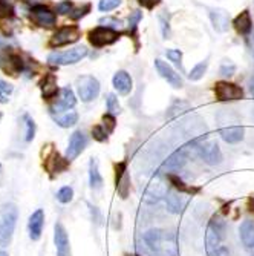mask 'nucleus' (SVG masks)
<instances>
[{
	"label": "nucleus",
	"mask_w": 254,
	"mask_h": 256,
	"mask_svg": "<svg viewBox=\"0 0 254 256\" xmlns=\"http://www.w3.org/2000/svg\"><path fill=\"white\" fill-rule=\"evenodd\" d=\"M144 242L156 256H178L179 247L173 232L164 228H152L144 234Z\"/></svg>",
	"instance_id": "f257e3e1"
},
{
	"label": "nucleus",
	"mask_w": 254,
	"mask_h": 256,
	"mask_svg": "<svg viewBox=\"0 0 254 256\" xmlns=\"http://www.w3.org/2000/svg\"><path fill=\"white\" fill-rule=\"evenodd\" d=\"M17 216H18V212L14 204L3 206L2 212H0V247L9 246L12 235H14Z\"/></svg>",
	"instance_id": "f03ea898"
},
{
	"label": "nucleus",
	"mask_w": 254,
	"mask_h": 256,
	"mask_svg": "<svg viewBox=\"0 0 254 256\" xmlns=\"http://www.w3.org/2000/svg\"><path fill=\"white\" fill-rule=\"evenodd\" d=\"M225 232H227V222L221 215L212 216L209 227H207V234H205V248L207 252H212L221 246H224L225 240Z\"/></svg>",
	"instance_id": "7ed1b4c3"
},
{
	"label": "nucleus",
	"mask_w": 254,
	"mask_h": 256,
	"mask_svg": "<svg viewBox=\"0 0 254 256\" xmlns=\"http://www.w3.org/2000/svg\"><path fill=\"white\" fill-rule=\"evenodd\" d=\"M87 56V48L86 46H75L72 50H67L64 52H52L48 56V62L51 64L57 66H66V64H74L81 62Z\"/></svg>",
	"instance_id": "20e7f679"
},
{
	"label": "nucleus",
	"mask_w": 254,
	"mask_h": 256,
	"mask_svg": "<svg viewBox=\"0 0 254 256\" xmlns=\"http://www.w3.org/2000/svg\"><path fill=\"white\" fill-rule=\"evenodd\" d=\"M77 90L81 102L89 103L95 100L100 94V83L95 77L92 76H83L77 80Z\"/></svg>",
	"instance_id": "39448f33"
},
{
	"label": "nucleus",
	"mask_w": 254,
	"mask_h": 256,
	"mask_svg": "<svg viewBox=\"0 0 254 256\" xmlns=\"http://www.w3.org/2000/svg\"><path fill=\"white\" fill-rule=\"evenodd\" d=\"M193 148L196 149L199 156L212 166L219 164L222 161V152L216 142H193Z\"/></svg>",
	"instance_id": "423d86ee"
},
{
	"label": "nucleus",
	"mask_w": 254,
	"mask_h": 256,
	"mask_svg": "<svg viewBox=\"0 0 254 256\" xmlns=\"http://www.w3.org/2000/svg\"><path fill=\"white\" fill-rule=\"evenodd\" d=\"M118 37L120 36L117 31L107 26H98L94 31L89 32V42L94 44L95 48H103V46L112 44L118 40Z\"/></svg>",
	"instance_id": "0eeeda50"
},
{
	"label": "nucleus",
	"mask_w": 254,
	"mask_h": 256,
	"mask_svg": "<svg viewBox=\"0 0 254 256\" xmlns=\"http://www.w3.org/2000/svg\"><path fill=\"white\" fill-rule=\"evenodd\" d=\"M80 36L81 32L78 26H64L51 37L49 46H52V48H60V46H64V44L75 43L80 38Z\"/></svg>",
	"instance_id": "6e6552de"
},
{
	"label": "nucleus",
	"mask_w": 254,
	"mask_h": 256,
	"mask_svg": "<svg viewBox=\"0 0 254 256\" xmlns=\"http://www.w3.org/2000/svg\"><path fill=\"white\" fill-rule=\"evenodd\" d=\"M215 94L218 100L230 102V100H241L244 97V90L238 84L228 82H218L215 84Z\"/></svg>",
	"instance_id": "1a4fd4ad"
},
{
	"label": "nucleus",
	"mask_w": 254,
	"mask_h": 256,
	"mask_svg": "<svg viewBox=\"0 0 254 256\" xmlns=\"http://www.w3.org/2000/svg\"><path fill=\"white\" fill-rule=\"evenodd\" d=\"M115 184H117V190L123 200L129 196L130 192V176L127 174V162L121 161L115 164Z\"/></svg>",
	"instance_id": "9d476101"
},
{
	"label": "nucleus",
	"mask_w": 254,
	"mask_h": 256,
	"mask_svg": "<svg viewBox=\"0 0 254 256\" xmlns=\"http://www.w3.org/2000/svg\"><path fill=\"white\" fill-rule=\"evenodd\" d=\"M31 17H32V20L37 23V25L41 26V28H52L55 25V22H57L55 14L48 6H44V5L32 6Z\"/></svg>",
	"instance_id": "9b49d317"
},
{
	"label": "nucleus",
	"mask_w": 254,
	"mask_h": 256,
	"mask_svg": "<svg viewBox=\"0 0 254 256\" xmlns=\"http://www.w3.org/2000/svg\"><path fill=\"white\" fill-rule=\"evenodd\" d=\"M54 242L57 248V256H71V244L64 226L57 221L54 226Z\"/></svg>",
	"instance_id": "f8f14e48"
},
{
	"label": "nucleus",
	"mask_w": 254,
	"mask_h": 256,
	"mask_svg": "<svg viewBox=\"0 0 254 256\" xmlns=\"http://www.w3.org/2000/svg\"><path fill=\"white\" fill-rule=\"evenodd\" d=\"M87 144V138L84 135L83 130H75L71 135V140H69V144H67V150H66V158L69 161L75 160L86 148Z\"/></svg>",
	"instance_id": "ddd939ff"
},
{
	"label": "nucleus",
	"mask_w": 254,
	"mask_h": 256,
	"mask_svg": "<svg viewBox=\"0 0 254 256\" xmlns=\"http://www.w3.org/2000/svg\"><path fill=\"white\" fill-rule=\"evenodd\" d=\"M155 68H156V71H158V74L163 77L164 80H167L169 83H170V86H173L175 89H179V88H182V78L179 77V74H176L173 69H172V66H169L166 62H163V60H159V58H156L155 60Z\"/></svg>",
	"instance_id": "4468645a"
},
{
	"label": "nucleus",
	"mask_w": 254,
	"mask_h": 256,
	"mask_svg": "<svg viewBox=\"0 0 254 256\" xmlns=\"http://www.w3.org/2000/svg\"><path fill=\"white\" fill-rule=\"evenodd\" d=\"M43 166H44V169L48 170L51 175H54V174H60V172H63V170H66L69 168V160L67 158L66 160L61 158V155L58 152L52 150L51 155L46 156Z\"/></svg>",
	"instance_id": "2eb2a0df"
},
{
	"label": "nucleus",
	"mask_w": 254,
	"mask_h": 256,
	"mask_svg": "<svg viewBox=\"0 0 254 256\" xmlns=\"http://www.w3.org/2000/svg\"><path fill=\"white\" fill-rule=\"evenodd\" d=\"M77 103V98H75V94H74V90L71 88H63L60 90V98H58V103L54 104L51 108V112L52 114H58V112H63V110H67V109H71L74 108Z\"/></svg>",
	"instance_id": "dca6fc26"
},
{
	"label": "nucleus",
	"mask_w": 254,
	"mask_h": 256,
	"mask_svg": "<svg viewBox=\"0 0 254 256\" xmlns=\"http://www.w3.org/2000/svg\"><path fill=\"white\" fill-rule=\"evenodd\" d=\"M43 224H44V212L41 208H37V210L29 216V222H28V228H29V238L32 241H38L43 232Z\"/></svg>",
	"instance_id": "f3484780"
},
{
	"label": "nucleus",
	"mask_w": 254,
	"mask_h": 256,
	"mask_svg": "<svg viewBox=\"0 0 254 256\" xmlns=\"http://www.w3.org/2000/svg\"><path fill=\"white\" fill-rule=\"evenodd\" d=\"M187 150H189V146H184L178 150H175L163 164V169H167V170H178L181 169L184 164L187 162Z\"/></svg>",
	"instance_id": "a211bd4d"
},
{
	"label": "nucleus",
	"mask_w": 254,
	"mask_h": 256,
	"mask_svg": "<svg viewBox=\"0 0 254 256\" xmlns=\"http://www.w3.org/2000/svg\"><path fill=\"white\" fill-rule=\"evenodd\" d=\"M167 195V188L163 181L155 180L149 184V188L144 192V200L147 202H158L161 198H166Z\"/></svg>",
	"instance_id": "6ab92c4d"
},
{
	"label": "nucleus",
	"mask_w": 254,
	"mask_h": 256,
	"mask_svg": "<svg viewBox=\"0 0 254 256\" xmlns=\"http://www.w3.org/2000/svg\"><path fill=\"white\" fill-rule=\"evenodd\" d=\"M221 136L227 143H239L244 140V128L239 124H232V126H222L221 128Z\"/></svg>",
	"instance_id": "aec40b11"
},
{
	"label": "nucleus",
	"mask_w": 254,
	"mask_h": 256,
	"mask_svg": "<svg viewBox=\"0 0 254 256\" xmlns=\"http://www.w3.org/2000/svg\"><path fill=\"white\" fill-rule=\"evenodd\" d=\"M113 86L121 96H129L132 90V77L126 71H118L113 76Z\"/></svg>",
	"instance_id": "412c9836"
},
{
	"label": "nucleus",
	"mask_w": 254,
	"mask_h": 256,
	"mask_svg": "<svg viewBox=\"0 0 254 256\" xmlns=\"http://www.w3.org/2000/svg\"><path fill=\"white\" fill-rule=\"evenodd\" d=\"M239 235H241L242 244L247 248L254 250V221L251 220L244 221L239 227Z\"/></svg>",
	"instance_id": "4be33fe9"
},
{
	"label": "nucleus",
	"mask_w": 254,
	"mask_h": 256,
	"mask_svg": "<svg viewBox=\"0 0 254 256\" xmlns=\"http://www.w3.org/2000/svg\"><path fill=\"white\" fill-rule=\"evenodd\" d=\"M52 117L55 120V123L61 128H71L78 122V114L72 109H67L58 114H52Z\"/></svg>",
	"instance_id": "5701e85b"
},
{
	"label": "nucleus",
	"mask_w": 254,
	"mask_h": 256,
	"mask_svg": "<svg viewBox=\"0 0 254 256\" xmlns=\"http://www.w3.org/2000/svg\"><path fill=\"white\" fill-rule=\"evenodd\" d=\"M235 25V30L242 34V36H248L251 32V28H253V22H251V16H250V11H242L233 22Z\"/></svg>",
	"instance_id": "b1692460"
},
{
	"label": "nucleus",
	"mask_w": 254,
	"mask_h": 256,
	"mask_svg": "<svg viewBox=\"0 0 254 256\" xmlns=\"http://www.w3.org/2000/svg\"><path fill=\"white\" fill-rule=\"evenodd\" d=\"M40 88H41L43 98H52L57 94V90H58L55 76L54 74H46L43 82H41V84H40Z\"/></svg>",
	"instance_id": "393cba45"
},
{
	"label": "nucleus",
	"mask_w": 254,
	"mask_h": 256,
	"mask_svg": "<svg viewBox=\"0 0 254 256\" xmlns=\"http://www.w3.org/2000/svg\"><path fill=\"white\" fill-rule=\"evenodd\" d=\"M89 184L92 189H101L103 188V176L98 170V161L97 158H92L90 160V164H89Z\"/></svg>",
	"instance_id": "a878e982"
},
{
	"label": "nucleus",
	"mask_w": 254,
	"mask_h": 256,
	"mask_svg": "<svg viewBox=\"0 0 254 256\" xmlns=\"http://www.w3.org/2000/svg\"><path fill=\"white\" fill-rule=\"evenodd\" d=\"M210 18L216 31L224 32L228 28V14L224 10H212L210 11Z\"/></svg>",
	"instance_id": "bb28decb"
},
{
	"label": "nucleus",
	"mask_w": 254,
	"mask_h": 256,
	"mask_svg": "<svg viewBox=\"0 0 254 256\" xmlns=\"http://www.w3.org/2000/svg\"><path fill=\"white\" fill-rule=\"evenodd\" d=\"M166 201H167V207H169V210L172 214H179L182 210V207H184V200L181 196V192H167L166 195Z\"/></svg>",
	"instance_id": "cd10ccee"
},
{
	"label": "nucleus",
	"mask_w": 254,
	"mask_h": 256,
	"mask_svg": "<svg viewBox=\"0 0 254 256\" xmlns=\"http://www.w3.org/2000/svg\"><path fill=\"white\" fill-rule=\"evenodd\" d=\"M167 178L173 184V188L178 192H181V194H196L199 190V189H195V188H190V186H187L186 182H184L181 178H178L176 175H167Z\"/></svg>",
	"instance_id": "c85d7f7f"
},
{
	"label": "nucleus",
	"mask_w": 254,
	"mask_h": 256,
	"mask_svg": "<svg viewBox=\"0 0 254 256\" xmlns=\"http://www.w3.org/2000/svg\"><path fill=\"white\" fill-rule=\"evenodd\" d=\"M23 122H25V128H26L25 140H26V142H32V138L35 135V123H34V120L29 117L28 114L23 115Z\"/></svg>",
	"instance_id": "c756f323"
},
{
	"label": "nucleus",
	"mask_w": 254,
	"mask_h": 256,
	"mask_svg": "<svg viewBox=\"0 0 254 256\" xmlns=\"http://www.w3.org/2000/svg\"><path fill=\"white\" fill-rule=\"evenodd\" d=\"M12 84L8 83V82H3L0 80V103H6L12 94Z\"/></svg>",
	"instance_id": "7c9ffc66"
},
{
	"label": "nucleus",
	"mask_w": 254,
	"mask_h": 256,
	"mask_svg": "<svg viewBox=\"0 0 254 256\" xmlns=\"http://www.w3.org/2000/svg\"><path fill=\"white\" fill-rule=\"evenodd\" d=\"M207 66H209V62H207V60L198 63V64L192 69V72H190V76H189L190 80H199V78H202L204 74H205V71H207Z\"/></svg>",
	"instance_id": "2f4dec72"
},
{
	"label": "nucleus",
	"mask_w": 254,
	"mask_h": 256,
	"mask_svg": "<svg viewBox=\"0 0 254 256\" xmlns=\"http://www.w3.org/2000/svg\"><path fill=\"white\" fill-rule=\"evenodd\" d=\"M72 198H74V190H72V188H69V186H64V188H61L57 192V200L63 204L71 202Z\"/></svg>",
	"instance_id": "473e14b6"
},
{
	"label": "nucleus",
	"mask_w": 254,
	"mask_h": 256,
	"mask_svg": "<svg viewBox=\"0 0 254 256\" xmlns=\"http://www.w3.org/2000/svg\"><path fill=\"white\" fill-rule=\"evenodd\" d=\"M107 110L112 115H118L121 112V106H120L118 98H117V96H115V94H109L107 96Z\"/></svg>",
	"instance_id": "72a5a7b5"
},
{
	"label": "nucleus",
	"mask_w": 254,
	"mask_h": 256,
	"mask_svg": "<svg viewBox=\"0 0 254 256\" xmlns=\"http://www.w3.org/2000/svg\"><path fill=\"white\" fill-rule=\"evenodd\" d=\"M120 4H121V0H100L98 8L101 12H107V11H112L117 6H120Z\"/></svg>",
	"instance_id": "f704fd0d"
},
{
	"label": "nucleus",
	"mask_w": 254,
	"mask_h": 256,
	"mask_svg": "<svg viewBox=\"0 0 254 256\" xmlns=\"http://www.w3.org/2000/svg\"><path fill=\"white\" fill-rule=\"evenodd\" d=\"M89 11H90V4H86V5H83V6H80V8L72 10L71 12H69V17H71L72 20H80V18L84 17Z\"/></svg>",
	"instance_id": "c9c22d12"
},
{
	"label": "nucleus",
	"mask_w": 254,
	"mask_h": 256,
	"mask_svg": "<svg viewBox=\"0 0 254 256\" xmlns=\"http://www.w3.org/2000/svg\"><path fill=\"white\" fill-rule=\"evenodd\" d=\"M115 126H117V120H115V115L107 114L103 117V128L106 129L107 134H112L115 130Z\"/></svg>",
	"instance_id": "e433bc0d"
},
{
	"label": "nucleus",
	"mask_w": 254,
	"mask_h": 256,
	"mask_svg": "<svg viewBox=\"0 0 254 256\" xmlns=\"http://www.w3.org/2000/svg\"><path fill=\"white\" fill-rule=\"evenodd\" d=\"M92 135H94V138L97 140V142H106L107 140V132L103 126H94L92 128Z\"/></svg>",
	"instance_id": "4c0bfd02"
},
{
	"label": "nucleus",
	"mask_w": 254,
	"mask_h": 256,
	"mask_svg": "<svg viewBox=\"0 0 254 256\" xmlns=\"http://www.w3.org/2000/svg\"><path fill=\"white\" fill-rule=\"evenodd\" d=\"M167 57L176 64V66H182V52L179 50H169L167 51Z\"/></svg>",
	"instance_id": "58836bf2"
},
{
	"label": "nucleus",
	"mask_w": 254,
	"mask_h": 256,
	"mask_svg": "<svg viewBox=\"0 0 254 256\" xmlns=\"http://www.w3.org/2000/svg\"><path fill=\"white\" fill-rule=\"evenodd\" d=\"M72 10H74V5H72L71 0H63V2H60L57 5V12L58 14H69Z\"/></svg>",
	"instance_id": "ea45409f"
},
{
	"label": "nucleus",
	"mask_w": 254,
	"mask_h": 256,
	"mask_svg": "<svg viewBox=\"0 0 254 256\" xmlns=\"http://www.w3.org/2000/svg\"><path fill=\"white\" fill-rule=\"evenodd\" d=\"M100 23H101L103 26H107V28H112V30H115V28H120V26L123 25V22H121V20H117V18H110V17L101 18V20H100Z\"/></svg>",
	"instance_id": "a19ab883"
},
{
	"label": "nucleus",
	"mask_w": 254,
	"mask_h": 256,
	"mask_svg": "<svg viewBox=\"0 0 254 256\" xmlns=\"http://www.w3.org/2000/svg\"><path fill=\"white\" fill-rule=\"evenodd\" d=\"M235 71H236V66L233 64V63H230V62H224L222 63V66H221V76H233L235 74Z\"/></svg>",
	"instance_id": "79ce46f5"
},
{
	"label": "nucleus",
	"mask_w": 254,
	"mask_h": 256,
	"mask_svg": "<svg viewBox=\"0 0 254 256\" xmlns=\"http://www.w3.org/2000/svg\"><path fill=\"white\" fill-rule=\"evenodd\" d=\"M143 18V14L140 11H133L129 17V26H130V31H135L136 30V25L138 22H140Z\"/></svg>",
	"instance_id": "37998d69"
},
{
	"label": "nucleus",
	"mask_w": 254,
	"mask_h": 256,
	"mask_svg": "<svg viewBox=\"0 0 254 256\" xmlns=\"http://www.w3.org/2000/svg\"><path fill=\"white\" fill-rule=\"evenodd\" d=\"M207 253H209V256H230V250L225 246H221V247H218L212 252H207Z\"/></svg>",
	"instance_id": "c03bdc74"
},
{
	"label": "nucleus",
	"mask_w": 254,
	"mask_h": 256,
	"mask_svg": "<svg viewBox=\"0 0 254 256\" xmlns=\"http://www.w3.org/2000/svg\"><path fill=\"white\" fill-rule=\"evenodd\" d=\"M138 2H140L141 6H144L147 10H153L161 2V0H138Z\"/></svg>",
	"instance_id": "a18cd8bd"
},
{
	"label": "nucleus",
	"mask_w": 254,
	"mask_h": 256,
	"mask_svg": "<svg viewBox=\"0 0 254 256\" xmlns=\"http://www.w3.org/2000/svg\"><path fill=\"white\" fill-rule=\"evenodd\" d=\"M89 207H90V212H92V218H94V221H95V222H98V224H100V221H101V214H100V210H98L97 207L90 206V204H89Z\"/></svg>",
	"instance_id": "49530a36"
},
{
	"label": "nucleus",
	"mask_w": 254,
	"mask_h": 256,
	"mask_svg": "<svg viewBox=\"0 0 254 256\" xmlns=\"http://www.w3.org/2000/svg\"><path fill=\"white\" fill-rule=\"evenodd\" d=\"M8 10H9L8 4L5 2V0H0V14H5V12H8Z\"/></svg>",
	"instance_id": "de8ad7c7"
},
{
	"label": "nucleus",
	"mask_w": 254,
	"mask_h": 256,
	"mask_svg": "<svg viewBox=\"0 0 254 256\" xmlns=\"http://www.w3.org/2000/svg\"><path fill=\"white\" fill-rule=\"evenodd\" d=\"M251 46H253V57H254V36L251 38Z\"/></svg>",
	"instance_id": "09e8293b"
},
{
	"label": "nucleus",
	"mask_w": 254,
	"mask_h": 256,
	"mask_svg": "<svg viewBox=\"0 0 254 256\" xmlns=\"http://www.w3.org/2000/svg\"><path fill=\"white\" fill-rule=\"evenodd\" d=\"M0 256H8V253L6 252H0Z\"/></svg>",
	"instance_id": "8fccbe9b"
},
{
	"label": "nucleus",
	"mask_w": 254,
	"mask_h": 256,
	"mask_svg": "<svg viewBox=\"0 0 254 256\" xmlns=\"http://www.w3.org/2000/svg\"><path fill=\"white\" fill-rule=\"evenodd\" d=\"M0 52H2V42H0Z\"/></svg>",
	"instance_id": "3c124183"
},
{
	"label": "nucleus",
	"mask_w": 254,
	"mask_h": 256,
	"mask_svg": "<svg viewBox=\"0 0 254 256\" xmlns=\"http://www.w3.org/2000/svg\"><path fill=\"white\" fill-rule=\"evenodd\" d=\"M0 118H2V114H0Z\"/></svg>",
	"instance_id": "603ef678"
},
{
	"label": "nucleus",
	"mask_w": 254,
	"mask_h": 256,
	"mask_svg": "<svg viewBox=\"0 0 254 256\" xmlns=\"http://www.w3.org/2000/svg\"><path fill=\"white\" fill-rule=\"evenodd\" d=\"M0 169H2V166H0Z\"/></svg>",
	"instance_id": "864d4df0"
},
{
	"label": "nucleus",
	"mask_w": 254,
	"mask_h": 256,
	"mask_svg": "<svg viewBox=\"0 0 254 256\" xmlns=\"http://www.w3.org/2000/svg\"><path fill=\"white\" fill-rule=\"evenodd\" d=\"M253 256H254V254H253Z\"/></svg>",
	"instance_id": "5fc2aeb1"
}]
</instances>
